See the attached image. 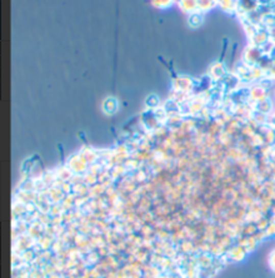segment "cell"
Segmentation results:
<instances>
[{
	"label": "cell",
	"instance_id": "1",
	"mask_svg": "<svg viewBox=\"0 0 275 278\" xmlns=\"http://www.w3.org/2000/svg\"><path fill=\"white\" fill-rule=\"evenodd\" d=\"M273 260H274V261H275V256H274V258H273ZM274 265H275V262H274Z\"/></svg>",
	"mask_w": 275,
	"mask_h": 278
}]
</instances>
